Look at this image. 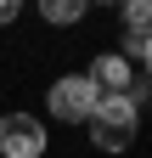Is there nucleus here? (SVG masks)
Here are the masks:
<instances>
[{
  "mask_svg": "<svg viewBox=\"0 0 152 158\" xmlns=\"http://www.w3.org/2000/svg\"><path fill=\"white\" fill-rule=\"evenodd\" d=\"M90 141L102 152H124L135 141V124H141V107H130L124 96H96V107H90Z\"/></svg>",
  "mask_w": 152,
  "mask_h": 158,
  "instance_id": "f257e3e1",
  "label": "nucleus"
},
{
  "mask_svg": "<svg viewBox=\"0 0 152 158\" xmlns=\"http://www.w3.org/2000/svg\"><path fill=\"white\" fill-rule=\"evenodd\" d=\"M90 107H96V85H90L85 73H62L51 85V113L62 118V124H85Z\"/></svg>",
  "mask_w": 152,
  "mask_h": 158,
  "instance_id": "f03ea898",
  "label": "nucleus"
},
{
  "mask_svg": "<svg viewBox=\"0 0 152 158\" xmlns=\"http://www.w3.org/2000/svg\"><path fill=\"white\" fill-rule=\"evenodd\" d=\"M0 152L6 158H40L45 152V124L28 113H6L0 118Z\"/></svg>",
  "mask_w": 152,
  "mask_h": 158,
  "instance_id": "7ed1b4c3",
  "label": "nucleus"
},
{
  "mask_svg": "<svg viewBox=\"0 0 152 158\" xmlns=\"http://www.w3.org/2000/svg\"><path fill=\"white\" fill-rule=\"evenodd\" d=\"M85 79L96 85V96H130V85H135V68H130L124 56H96Z\"/></svg>",
  "mask_w": 152,
  "mask_h": 158,
  "instance_id": "20e7f679",
  "label": "nucleus"
},
{
  "mask_svg": "<svg viewBox=\"0 0 152 158\" xmlns=\"http://www.w3.org/2000/svg\"><path fill=\"white\" fill-rule=\"evenodd\" d=\"M85 6H90V0H40V11H45V23H79V17H85Z\"/></svg>",
  "mask_w": 152,
  "mask_h": 158,
  "instance_id": "39448f33",
  "label": "nucleus"
},
{
  "mask_svg": "<svg viewBox=\"0 0 152 158\" xmlns=\"http://www.w3.org/2000/svg\"><path fill=\"white\" fill-rule=\"evenodd\" d=\"M124 56H130V62H146V56H152V40H146V28H130V40H124Z\"/></svg>",
  "mask_w": 152,
  "mask_h": 158,
  "instance_id": "423d86ee",
  "label": "nucleus"
},
{
  "mask_svg": "<svg viewBox=\"0 0 152 158\" xmlns=\"http://www.w3.org/2000/svg\"><path fill=\"white\" fill-rule=\"evenodd\" d=\"M124 17H130V28H146L152 6H146V0H124Z\"/></svg>",
  "mask_w": 152,
  "mask_h": 158,
  "instance_id": "0eeeda50",
  "label": "nucleus"
},
{
  "mask_svg": "<svg viewBox=\"0 0 152 158\" xmlns=\"http://www.w3.org/2000/svg\"><path fill=\"white\" fill-rule=\"evenodd\" d=\"M17 11H23V0H0V28H6V23H17Z\"/></svg>",
  "mask_w": 152,
  "mask_h": 158,
  "instance_id": "6e6552de",
  "label": "nucleus"
},
{
  "mask_svg": "<svg viewBox=\"0 0 152 158\" xmlns=\"http://www.w3.org/2000/svg\"><path fill=\"white\" fill-rule=\"evenodd\" d=\"M102 6H124V0H102Z\"/></svg>",
  "mask_w": 152,
  "mask_h": 158,
  "instance_id": "1a4fd4ad",
  "label": "nucleus"
}]
</instances>
